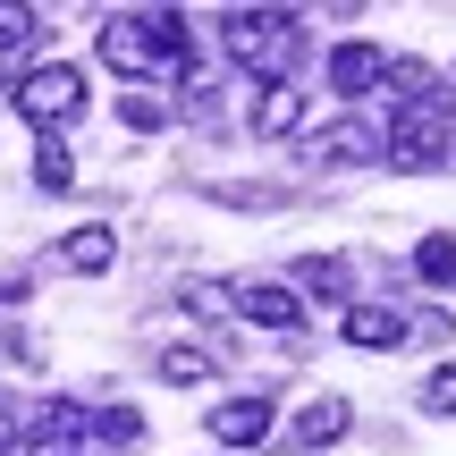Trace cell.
Returning <instances> with one entry per match:
<instances>
[{
    "label": "cell",
    "mask_w": 456,
    "mask_h": 456,
    "mask_svg": "<svg viewBox=\"0 0 456 456\" xmlns=\"http://www.w3.org/2000/svg\"><path fill=\"white\" fill-rule=\"evenodd\" d=\"M203 372H212V363H203V346H169V355H161V380H169V389H195Z\"/></svg>",
    "instance_id": "obj_17"
},
{
    "label": "cell",
    "mask_w": 456,
    "mask_h": 456,
    "mask_svg": "<svg viewBox=\"0 0 456 456\" xmlns=\"http://www.w3.org/2000/svg\"><path fill=\"white\" fill-rule=\"evenodd\" d=\"M271 423H279V414H271V389H254V397H228V406H212V423H203V431H212V440H228V448H262V440H271Z\"/></svg>",
    "instance_id": "obj_6"
},
{
    "label": "cell",
    "mask_w": 456,
    "mask_h": 456,
    "mask_svg": "<svg viewBox=\"0 0 456 456\" xmlns=\"http://www.w3.org/2000/svg\"><path fill=\"white\" fill-rule=\"evenodd\" d=\"M245 127H254V135H296V127H305V94H296V85H254Z\"/></svg>",
    "instance_id": "obj_8"
},
{
    "label": "cell",
    "mask_w": 456,
    "mask_h": 456,
    "mask_svg": "<svg viewBox=\"0 0 456 456\" xmlns=\"http://www.w3.org/2000/svg\"><path fill=\"white\" fill-rule=\"evenodd\" d=\"M102 60H110L118 77H144V68H161L152 26H144V17H110V26H102Z\"/></svg>",
    "instance_id": "obj_7"
},
{
    "label": "cell",
    "mask_w": 456,
    "mask_h": 456,
    "mask_svg": "<svg viewBox=\"0 0 456 456\" xmlns=\"http://www.w3.org/2000/svg\"><path fill=\"white\" fill-rule=\"evenodd\" d=\"M448 144H456V102L448 94H423L389 118V161L397 169H440Z\"/></svg>",
    "instance_id": "obj_3"
},
{
    "label": "cell",
    "mask_w": 456,
    "mask_h": 456,
    "mask_svg": "<svg viewBox=\"0 0 456 456\" xmlns=\"http://www.w3.org/2000/svg\"><path fill=\"white\" fill-rule=\"evenodd\" d=\"M60 262H68L77 279H102V271L118 262V228H102V220H94V228H68V254H60Z\"/></svg>",
    "instance_id": "obj_11"
},
{
    "label": "cell",
    "mask_w": 456,
    "mask_h": 456,
    "mask_svg": "<svg viewBox=\"0 0 456 456\" xmlns=\"http://www.w3.org/2000/svg\"><path fill=\"white\" fill-rule=\"evenodd\" d=\"M228 313H245V322H262V330H296L305 322L296 288H279V279H228Z\"/></svg>",
    "instance_id": "obj_4"
},
{
    "label": "cell",
    "mask_w": 456,
    "mask_h": 456,
    "mask_svg": "<svg viewBox=\"0 0 456 456\" xmlns=\"http://www.w3.org/2000/svg\"><path fill=\"white\" fill-rule=\"evenodd\" d=\"M363 152H372V135H363V127H355V118H338V127H330V135H322V144H313V161H322V169H330V161H338V169H346V161H363Z\"/></svg>",
    "instance_id": "obj_13"
},
{
    "label": "cell",
    "mask_w": 456,
    "mask_h": 456,
    "mask_svg": "<svg viewBox=\"0 0 456 456\" xmlns=\"http://www.w3.org/2000/svg\"><path fill=\"white\" fill-rule=\"evenodd\" d=\"M338 338L346 346H372V355H380V346H406V313H397V305H355L338 322Z\"/></svg>",
    "instance_id": "obj_10"
},
{
    "label": "cell",
    "mask_w": 456,
    "mask_h": 456,
    "mask_svg": "<svg viewBox=\"0 0 456 456\" xmlns=\"http://www.w3.org/2000/svg\"><path fill=\"white\" fill-rule=\"evenodd\" d=\"M34 186H77V152L60 135H43V152H34Z\"/></svg>",
    "instance_id": "obj_15"
},
{
    "label": "cell",
    "mask_w": 456,
    "mask_h": 456,
    "mask_svg": "<svg viewBox=\"0 0 456 456\" xmlns=\"http://www.w3.org/2000/svg\"><path fill=\"white\" fill-rule=\"evenodd\" d=\"M296 26H305V17H288V9H237V17H228V60L254 68L262 85H288L296 51H305Z\"/></svg>",
    "instance_id": "obj_1"
},
{
    "label": "cell",
    "mask_w": 456,
    "mask_h": 456,
    "mask_svg": "<svg viewBox=\"0 0 456 456\" xmlns=\"http://www.w3.org/2000/svg\"><path fill=\"white\" fill-rule=\"evenodd\" d=\"M346 423H355L346 397H313V406L288 423V448H330V440H346Z\"/></svg>",
    "instance_id": "obj_9"
},
{
    "label": "cell",
    "mask_w": 456,
    "mask_h": 456,
    "mask_svg": "<svg viewBox=\"0 0 456 456\" xmlns=\"http://www.w3.org/2000/svg\"><path fill=\"white\" fill-rule=\"evenodd\" d=\"M0 456H17V406L0 397Z\"/></svg>",
    "instance_id": "obj_21"
},
{
    "label": "cell",
    "mask_w": 456,
    "mask_h": 456,
    "mask_svg": "<svg viewBox=\"0 0 456 456\" xmlns=\"http://www.w3.org/2000/svg\"><path fill=\"white\" fill-rule=\"evenodd\" d=\"M94 431H102V448H144V414L135 406H102Z\"/></svg>",
    "instance_id": "obj_14"
},
{
    "label": "cell",
    "mask_w": 456,
    "mask_h": 456,
    "mask_svg": "<svg viewBox=\"0 0 456 456\" xmlns=\"http://www.w3.org/2000/svg\"><path fill=\"white\" fill-rule=\"evenodd\" d=\"M34 26H43V9H0V51L34 43Z\"/></svg>",
    "instance_id": "obj_19"
},
{
    "label": "cell",
    "mask_w": 456,
    "mask_h": 456,
    "mask_svg": "<svg viewBox=\"0 0 456 456\" xmlns=\"http://www.w3.org/2000/svg\"><path fill=\"white\" fill-rule=\"evenodd\" d=\"M17 118H26V127H43V135L77 127V118H85V68H77V60L26 68V77H17Z\"/></svg>",
    "instance_id": "obj_2"
},
{
    "label": "cell",
    "mask_w": 456,
    "mask_h": 456,
    "mask_svg": "<svg viewBox=\"0 0 456 456\" xmlns=\"http://www.w3.org/2000/svg\"><path fill=\"white\" fill-rule=\"evenodd\" d=\"M296 288L322 296V305H338V296H346V262L338 254H305V262H296Z\"/></svg>",
    "instance_id": "obj_12"
},
{
    "label": "cell",
    "mask_w": 456,
    "mask_h": 456,
    "mask_svg": "<svg viewBox=\"0 0 456 456\" xmlns=\"http://www.w3.org/2000/svg\"><path fill=\"white\" fill-rule=\"evenodd\" d=\"M414 271H423L431 288H448V279H456V237H423V245H414Z\"/></svg>",
    "instance_id": "obj_16"
},
{
    "label": "cell",
    "mask_w": 456,
    "mask_h": 456,
    "mask_svg": "<svg viewBox=\"0 0 456 456\" xmlns=\"http://www.w3.org/2000/svg\"><path fill=\"white\" fill-rule=\"evenodd\" d=\"M389 60H397V51H380V43H338V51H330V94L363 102L372 85H389Z\"/></svg>",
    "instance_id": "obj_5"
},
{
    "label": "cell",
    "mask_w": 456,
    "mask_h": 456,
    "mask_svg": "<svg viewBox=\"0 0 456 456\" xmlns=\"http://www.w3.org/2000/svg\"><path fill=\"white\" fill-rule=\"evenodd\" d=\"M118 118H127L135 135H152V127H169V102L161 94H127V102H118Z\"/></svg>",
    "instance_id": "obj_18"
},
{
    "label": "cell",
    "mask_w": 456,
    "mask_h": 456,
    "mask_svg": "<svg viewBox=\"0 0 456 456\" xmlns=\"http://www.w3.org/2000/svg\"><path fill=\"white\" fill-rule=\"evenodd\" d=\"M423 414H456V363H448V372H431V380H423Z\"/></svg>",
    "instance_id": "obj_20"
}]
</instances>
